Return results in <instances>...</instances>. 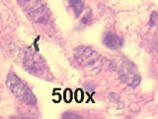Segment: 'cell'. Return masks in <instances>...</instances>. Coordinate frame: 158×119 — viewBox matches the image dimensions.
<instances>
[{"mask_svg":"<svg viewBox=\"0 0 158 119\" xmlns=\"http://www.w3.org/2000/svg\"><path fill=\"white\" fill-rule=\"evenodd\" d=\"M7 86L15 96L29 105H35L37 98L26 83L23 82L16 74L10 73L7 77Z\"/></svg>","mask_w":158,"mask_h":119,"instance_id":"1","label":"cell"},{"mask_svg":"<svg viewBox=\"0 0 158 119\" xmlns=\"http://www.w3.org/2000/svg\"><path fill=\"white\" fill-rule=\"evenodd\" d=\"M74 57L82 67L90 68L93 69L101 68L104 62V59L96 51L85 46L76 48L74 51Z\"/></svg>","mask_w":158,"mask_h":119,"instance_id":"3","label":"cell"},{"mask_svg":"<svg viewBox=\"0 0 158 119\" xmlns=\"http://www.w3.org/2000/svg\"><path fill=\"white\" fill-rule=\"evenodd\" d=\"M69 3H70V6L75 12L76 16H79L84 10V4L82 2V0H69Z\"/></svg>","mask_w":158,"mask_h":119,"instance_id":"7","label":"cell"},{"mask_svg":"<svg viewBox=\"0 0 158 119\" xmlns=\"http://www.w3.org/2000/svg\"><path fill=\"white\" fill-rule=\"evenodd\" d=\"M24 66L30 73H42L47 68L44 60L33 51H28L25 53Z\"/></svg>","mask_w":158,"mask_h":119,"instance_id":"5","label":"cell"},{"mask_svg":"<svg viewBox=\"0 0 158 119\" xmlns=\"http://www.w3.org/2000/svg\"><path fill=\"white\" fill-rule=\"evenodd\" d=\"M103 43L106 47L112 50H117L120 49L123 46V40L116 34L109 33L106 34L105 37L103 39Z\"/></svg>","mask_w":158,"mask_h":119,"instance_id":"6","label":"cell"},{"mask_svg":"<svg viewBox=\"0 0 158 119\" xmlns=\"http://www.w3.org/2000/svg\"><path fill=\"white\" fill-rule=\"evenodd\" d=\"M63 118H75V119H78V118H82L81 116L79 115H76V114L74 113H64L62 115Z\"/></svg>","mask_w":158,"mask_h":119,"instance_id":"9","label":"cell"},{"mask_svg":"<svg viewBox=\"0 0 158 119\" xmlns=\"http://www.w3.org/2000/svg\"><path fill=\"white\" fill-rule=\"evenodd\" d=\"M24 11L33 21L46 23L48 19V9L43 0H18Z\"/></svg>","mask_w":158,"mask_h":119,"instance_id":"2","label":"cell"},{"mask_svg":"<svg viewBox=\"0 0 158 119\" xmlns=\"http://www.w3.org/2000/svg\"><path fill=\"white\" fill-rule=\"evenodd\" d=\"M118 76L123 82L131 87H136L141 81V77L135 66L128 61L121 64L118 68Z\"/></svg>","mask_w":158,"mask_h":119,"instance_id":"4","label":"cell"},{"mask_svg":"<svg viewBox=\"0 0 158 119\" xmlns=\"http://www.w3.org/2000/svg\"><path fill=\"white\" fill-rule=\"evenodd\" d=\"M156 19H157V13L154 11V12L152 13L151 18H150V22H149V26H150V27L155 26V24H156Z\"/></svg>","mask_w":158,"mask_h":119,"instance_id":"8","label":"cell"}]
</instances>
